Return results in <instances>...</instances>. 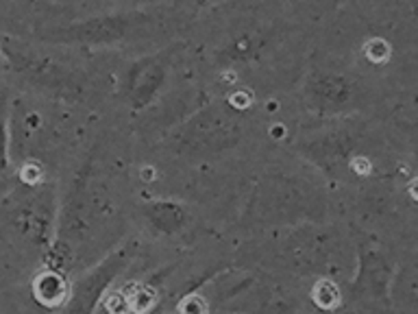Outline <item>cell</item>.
<instances>
[{"label": "cell", "mask_w": 418, "mask_h": 314, "mask_svg": "<svg viewBox=\"0 0 418 314\" xmlns=\"http://www.w3.org/2000/svg\"><path fill=\"white\" fill-rule=\"evenodd\" d=\"M368 55L375 59V62H381V59L388 57V46H385L383 42H377V40H375V42L368 44Z\"/></svg>", "instance_id": "6da1fadb"}, {"label": "cell", "mask_w": 418, "mask_h": 314, "mask_svg": "<svg viewBox=\"0 0 418 314\" xmlns=\"http://www.w3.org/2000/svg\"><path fill=\"white\" fill-rule=\"evenodd\" d=\"M355 168L360 171V173H368L370 164H368V162H364V159H355Z\"/></svg>", "instance_id": "7a4b0ae2"}, {"label": "cell", "mask_w": 418, "mask_h": 314, "mask_svg": "<svg viewBox=\"0 0 418 314\" xmlns=\"http://www.w3.org/2000/svg\"><path fill=\"white\" fill-rule=\"evenodd\" d=\"M410 190H412V197H414V199H418V182H414Z\"/></svg>", "instance_id": "3957f363"}]
</instances>
